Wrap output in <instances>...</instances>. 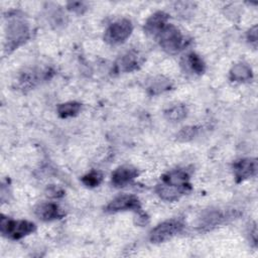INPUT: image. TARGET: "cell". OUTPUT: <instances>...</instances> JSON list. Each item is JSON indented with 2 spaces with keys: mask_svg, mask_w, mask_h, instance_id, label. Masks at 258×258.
<instances>
[{
  "mask_svg": "<svg viewBox=\"0 0 258 258\" xmlns=\"http://www.w3.org/2000/svg\"><path fill=\"white\" fill-rule=\"evenodd\" d=\"M190 175L182 168L172 169L161 176V182L155 187L156 194L164 201L174 202L191 189Z\"/></svg>",
  "mask_w": 258,
  "mask_h": 258,
  "instance_id": "1",
  "label": "cell"
},
{
  "mask_svg": "<svg viewBox=\"0 0 258 258\" xmlns=\"http://www.w3.org/2000/svg\"><path fill=\"white\" fill-rule=\"evenodd\" d=\"M29 38V25L23 15L17 13L8 16L6 25V45L8 52L16 49Z\"/></svg>",
  "mask_w": 258,
  "mask_h": 258,
  "instance_id": "2",
  "label": "cell"
},
{
  "mask_svg": "<svg viewBox=\"0 0 258 258\" xmlns=\"http://www.w3.org/2000/svg\"><path fill=\"white\" fill-rule=\"evenodd\" d=\"M155 38L158 40L161 48L170 54L177 53L185 44L184 37L180 30L170 23H167Z\"/></svg>",
  "mask_w": 258,
  "mask_h": 258,
  "instance_id": "3",
  "label": "cell"
},
{
  "mask_svg": "<svg viewBox=\"0 0 258 258\" xmlns=\"http://www.w3.org/2000/svg\"><path fill=\"white\" fill-rule=\"evenodd\" d=\"M36 227L33 223L25 220H11L1 216L0 219V231L3 236L12 239L19 240L35 231Z\"/></svg>",
  "mask_w": 258,
  "mask_h": 258,
  "instance_id": "4",
  "label": "cell"
},
{
  "mask_svg": "<svg viewBox=\"0 0 258 258\" xmlns=\"http://www.w3.org/2000/svg\"><path fill=\"white\" fill-rule=\"evenodd\" d=\"M184 228L183 223L177 219L164 221L153 228L150 232L149 239L152 243H163L179 234Z\"/></svg>",
  "mask_w": 258,
  "mask_h": 258,
  "instance_id": "5",
  "label": "cell"
},
{
  "mask_svg": "<svg viewBox=\"0 0 258 258\" xmlns=\"http://www.w3.org/2000/svg\"><path fill=\"white\" fill-rule=\"evenodd\" d=\"M133 25L128 19H120L112 23L105 31L104 40L111 44L116 45L124 42L132 33Z\"/></svg>",
  "mask_w": 258,
  "mask_h": 258,
  "instance_id": "6",
  "label": "cell"
},
{
  "mask_svg": "<svg viewBox=\"0 0 258 258\" xmlns=\"http://www.w3.org/2000/svg\"><path fill=\"white\" fill-rule=\"evenodd\" d=\"M128 210L136 213L141 210V205L137 197L133 195H121L112 200L105 208V212L107 213H117Z\"/></svg>",
  "mask_w": 258,
  "mask_h": 258,
  "instance_id": "7",
  "label": "cell"
},
{
  "mask_svg": "<svg viewBox=\"0 0 258 258\" xmlns=\"http://www.w3.org/2000/svg\"><path fill=\"white\" fill-rule=\"evenodd\" d=\"M258 163L256 158H242L233 163V173L236 182H242L245 179L257 174Z\"/></svg>",
  "mask_w": 258,
  "mask_h": 258,
  "instance_id": "8",
  "label": "cell"
},
{
  "mask_svg": "<svg viewBox=\"0 0 258 258\" xmlns=\"http://www.w3.org/2000/svg\"><path fill=\"white\" fill-rule=\"evenodd\" d=\"M236 217V211H221V210H212L206 212L200 218L199 227L201 229L210 230L218 225L226 222L227 220L233 219ZM235 219V218H234Z\"/></svg>",
  "mask_w": 258,
  "mask_h": 258,
  "instance_id": "9",
  "label": "cell"
},
{
  "mask_svg": "<svg viewBox=\"0 0 258 258\" xmlns=\"http://www.w3.org/2000/svg\"><path fill=\"white\" fill-rule=\"evenodd\" d=\"M144 61L143 55L137 50L127 51L116 61L115 68L118 73H131L138 70Z\"/></svg>",
  "mask_w": 258,
  "mask_h": 258,
  "instance_id": "10",
  "label": "cell"
},
{
  "mask_svg": "<svg viewBox=\"0 0 258 258\" xmlns=\"http://www.w3.org/2000/svg\"><path fill=\"white\" fill-rule=\"evenodd\" d=\"M139 171L132 165H122L117 167L111 176V182L115 187H123L130 183L137 175Z\"/></svg>",
  "mask_w": 258,
  "mask_h": 258,
  "instance_id": "11",
  "label": "cell"
},
{
  "mask_svg": "<svg viewBox=\"0 0 258 258\" xmlns=\"http://www.w3.org/2000/svg\"><path fill=\"white\" fill-rule=\"evenodd\" d=\"M35 216L41 221H52L64 216V212L54 203H41L34 210Z\"/></svg>",
  "mask_w": 258,
  "mask_h": 258,
  "instance_id": "12",
  "label": "cell"
},
{
  "mask_svg": "<svg viewBox=\"0 0 258 258\" xmlns=\"http://www.w3.org/2000/svg\"><path fill=\"white\" fill-rule=\"evenodd\" d=\"M167 23H168V14H166L163 11L155 12L146 20L144 24V31L148 35H151L155 38L156 35L164 28V26Z\"/></svg>",
  "mask_w": 258,
  "mask_h": 258,
  "instance_id": "13",
  "label": "cell"
},
{
  "mask_svg": "<svg viewBox=\"0 0 258 258\" xmlns=\"http://www.w3.org/2000/svg\"><path fill=\"white\" fill-rule=\"evenodd\" d=\"M253 77L251 68L245 62H239L230 70L229 78L232 82H247Z\"/></svg>",
  "mask_w": 258,
  "mask_h": 258,
  "instance_id": "14",
  "label": "cell"
},
{
  "mask_svg": "<svg viewBox=\"0 0 258 258\" xmlns=\"http://www.w3.org/2000/svg\"><path fill=\"white\" fill-rule=\"evenodd\" d=\"M48 74L47 71L46 72H41L39 74V72H35L34 70H30V71H25L24 73L21 74L20 78H19V84L21 86V88H31L33 87L36 83H38L41 79H47Z\"/></svg>",
  "mask_w": 258,
  "mask_h": 258,
  "instance_id": "15",
  "label": "cell"
},
{
  "mask_svg": "<svg viewBox=\"0 0 258 258\" xmlns=\"http://www.w3.org/2000/svg\"><path fill=\"white\" fill-rule=\"evenodd\" d=\"M171 82L164 77H156L147 85V91L150 95H158L167 90H170Z\"/></svg>",
  "mask_w": 258,
  "mask_h": 258,
  "instance_id": "16",
  "label": "cell"
},
{
  "mask_svg": "<svg viewBox=\"0 0 258 258\" xmlns=\"http://www.w3.org/2000/svg\"><path fill=\"white\" fill-rule=\"evenodd\" d=\"M82 105L79 102H67L57 106V114L60 118H69L77 116L81 111Z\"/></svg>",
  "mask_w": 258,
  "mask_h": 258,
  "instance_id": "17",
  "label": "cell"
},
{
  "mask_svg": "<svg viewBox=\"0 0 258 258\" xmlns=\"http://www.w3.org/2000/svg\"><path fill=\"white\" fill-rule=\"evenodd\" d=\"M184 61H185V64L187 66V68L195 74L202 75L206 70V64H205L204 60L201 58L200 55H198L195 52L188 53L186 55Z\"/></svg>",
  "mask_w": 258,
  "mask_h": 258,
  "instance_id": "18",
  "label": "cell"
},
{
  "mask_svg": "<svg viewBox=\"0 0 258 258\" xmlns=\"http://www.w3.org/2000/svg\"><path fill=\"white\" fill-rule=\"evenodd\" d=\"M164 116L171 122H179L187 116V108L184 105H176L164 111Z\"/></svg>",
  "mask_w": 258,
  "mask_h": 258,
  "instance_id": "19",
  "label": "cell"
},
{
  "mask_svg": "<svg viewBox=\"0 0 258 258\" xmlns=\"http://www.w3.org/2000/svg\"><path fill=\"white\" fill-rule=\"evenodd\" d=\"M81 180L87 187H96L102 182L103 174L99 170H92L87 174L83 175Z\"/></svg>",
  "mask_w": 258,
  "mask_h": 258,
  "instance_id": "20",
  "label": "cell"
},
{
  "mask_svg": "<svg viewBox=\"0 0 258 258\" xmlns=\"http://www.w3.org/2000/svg\"><path fill=\"white\" fill-rule=\"evenodd\" d=\"M199 129L196 126H186L181 128L177 134H176V138L177 140L181 141V142H187L192 140L197 135H198Z\"/></svg>",
  "mask_w": 258,
  "mask_h": 258,
  "instance_id": "21",
  "label": "cell"
},
{
  "mask_svg": "<svg viewBox=\"0 0 258 258\" xmlns=\"http://www.w3.org/2000/svg\"><path fill=\"white\" fill-rule=\"evenodd\" d=\"M68 8L71 11H74L76 13L82 14L84 11L87 10V5L85 2L81 1H74V2H69L68 3Z\"/></svg>",
  "mask_w": 258,
  "mask_h": 258,
  "instance_id": "22",
  "label": "cell"
},
{
  "mask_svg": "<svg viewBox=\"0 0 258 258\" xmlns=\"http://www.w3.org/2000/svg\"><path fill=\"white\" fill-rule=\"evenodd\" d=\"M247 40L254 48L257 47V39H258V33H257V25H254L252 28H250L247 32Z\"/></svg>",
  "mask_w": 258,
  "mask_h": 258,
  "instance_id": "23",
  "label": "cell"
},
{
  "mask_svg": "<svg viewBox=\"0 0 258 258\" xmlns=\"http://www.w3.org/2000/svg\"><path fill=\"white\" fill-rule=\"evenodd\" d=\"M47 195L50 196V197H53V198H58V197H62L64 195V192L58 188V187H55V186H50L49 188H47Z\"/></svg>",
  "mask_w": 258,
  "mask_h": 258,
  "instance_id": "24",
  "label": "cell"
},
{
  "mask_svg": "<svg viewBox=\"0 0 258 258\" xmlns=\"http://www.w3.org/2000/svg\"><path fill=\"white\" fill-rule=\"evenodd\" d=\"M250 237H252V243L254 244V246L257 245V228H256V225L254 224L252 226V228H250Z\"/></svg>",
  "mask_w": 258,
  "mask_h": 258,
  "instance_id": "25",
  "label": "cell"
}]
</instances>
